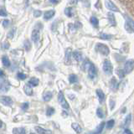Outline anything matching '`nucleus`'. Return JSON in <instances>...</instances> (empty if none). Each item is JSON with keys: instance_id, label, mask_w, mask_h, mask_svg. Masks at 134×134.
Returning <instances> with one entry per match:
<instances>
[{"instance_id": "nucleus-18", "label": "nucleus", "mask_w": 134, "mask_h": 134, "mask_svg": "<svg viewBox=\"0 0 134 134\" xmlns=\"http://www.w3.org/2000/svg\"><path fill=\"white\" fill-rule=\"evenodd\" d=\"M71 127H72V128L75 130V132L81 133V132H82V128H81V126H80L78 123H76V122L72 123V125H71Z\"/></svg>"}, {"instance_id": "nucleus-11", "label": "nucleus", "mask_w": 134, "mask_h": 134, "mask_svg": "<svg viewBox=\"0 0 134 134\" xmlns=\"http://www.w3.org/2000/svg\"><path fill=\"white\" fill-rule=\"evenodd\" d=\"M35 130L38 132V134H53V132L50 131V130L44 129L40 127H35Z\"/></svg>"}, {"instance_id": "nucleus-22", "label": "nucleus", "mask_w": 134, "mask_h": 134, "mask_svg": "<svg viewBox=\"0 0 134 134\" xmlns=\"http://www.w3.org/2000/svg\"><path fill=\"white\" fill-rule=\"evenodd\" d=\"M90 21H91V24L93 25L95 28H98L99 26V20L97 19V18H96V17H91L90 19Z\"/></svg>"}, {"instance_id": "nucleus-1", "label": "nucleus", "mask_w": 134, "mask_h": 134, "mask_svg": "<svg viewBox=\"0 0 134 134\" xmlns=\"http://www.w3.org/2000/svg\"><path fill=\"white\" fill-rule=\"evenodd\" d=\"M84 67L85 69L87 70L88 72V76L91 79H93L96 75V69L95 65L92 64V63L90 60H86L84 64Z\"/></svg>"}, {"instance_id": "nucleus-46", "label": "nucleus", "mask_w": 134, "mask_h": 134, "mask_svg": "<svg viewBox=\"0 0 134 134\" xmlns=\"http://www.w3.org/2000/svg\"><path fill=\"white\" fill-rule=\"evenodd\" d=\"M50 3H58V1H50Z\"/></svg>"}, {"instance_id": "nucleus-4", "label": "nucleus", "mask_w": 134, "mask_h": 134, "mask_svg": "<svg viewBox=\"0 0 134 134\" xmlns=\"http://www.w3.org/2000/svg\"><path fill=\"white\" fill-rule=\"evenodd\" d=\"M96 50H97L99 53L104 54V55H108L109 52H110L109 48L104 44H96Z\"/></svg>"}, {"instance_id": "nucleus-28", "label": "nucleus", "mask_w": 134, "mask_h": 134, "mask_svg": "<svg viewBox=\"0 0 134 134\" xmlns=\"http://www.w3.org/2000/svg\"><path fill=\"white\" fill-rule=\"evenodd\" d=\"M105 127V122H102L100 123L97 127H96V131H94L96 133H102V131H103V128Z\"/></svg>"}, {"instance_id": "nucleus-37", "label": "nucleus", "mask_w": 134, "mask_h": 134, "mask_svg": "<svg viewBox=\"0 0 134 134\" xmlns=\"http://www.w3.org/2000/svg\"><path fill=\"white\" fill-rule=\"evenodd\" d=\"M0 16H3V17L7 16V12L5 11L4 8H0Z\"/></svg>"}, {"instance_id": "nucleus-7", "label": "nucleus", "mask_w": 134, "mask_h": 134, "mask_svg": "<svg viewBox=\"0 0 134 134\" xmlns=\"http://www.w3.org/2000/svg\"><path fill=\"white\" fill-rule=\"evenodd\" d=\"M0 102L3 104L4 106L9 107L13 104V100L9 96H0Z\"/></svg>"}, {"instance_id": "nucleus-43", "label": "nucleus", "mask_w": 134, "mask_h": 134, "mask_svg": "<svg viewBox=\"0 0 134 134\" xmlns=\"http://www.w3.org/2000/svg\"><path fill=\"white\" fill-rule=\"evenodd\" d=\"M124 132H125V134H132V132L130 131L129 129H127V128H125L124 129Z\"/></svg>"}, {"instance_id": "nucleus-13", "label": "nucleus", "mask_w": 134, "mask_h": 134, "mask_svg": "<svg viewBox=\"0 0 134 134\" xmlns=\"http://www.w3.org/2000/svg\"><path fill=\"white\" fill-rule=\"evenodd\" d=\"M54 14H55V12L54 10H49V11H46L44 14V19L45 20L47 19H52L53 17L54 16Z\"/></svg>"}, {"instance_id": "nucleus-44", "label": "nucleus", "mask_w": 134, "mask_h": 134, "mask_svg": "<svg viewBox=\"0 0 134 134\" xmlns=\"http://www.w3.org/2000/svg\"><path fill=\"white\" fill-rule=\"evenodd\" d=\"M3 71L1 69H0V77L3 76Z\"/></svg>"}, {"instance_id": "nucleus-41", "label": "nucleus", "mask_w": 134, "mask_h": 134, "mask_svg": "<svg viewBox=\"0 0 134 134\" xmlns=\"http://www.w3.org/2000/svg\"><path fill=\"white\" fill-rule=\"evenodd\" d=\"M9 46H10V44H9V43H8V42H4L3 44V47L4 49H9Z\"/></svg>"}, {"instance_id": "nucleus-30", "label": "nucleus", "mask_w": 134, "mask_h": 134, "mask_svg": "<svg viewBox=\"0 0 134 134\" xmlns=\"http://www.w3.org/2000/svg\"><path fill=\"white\" fill-rule=\"evenodd\" d=\"M54 113V109L51 107H48L47 109H46V115L50 116H52Z\"/></svg>"}, {"instance_id": "nucleus-16", "label": "nucleus", "mask_w": 134, "mask_h": 134, "mask_svg": "<svg viewBox=\"0 0 134 134\" xmlns=\"http://www.w3.org/2000/svg\"><path fill=\"white\" fill-rule=\"evenodd\" d=\"M96 95H97L98 98H99V102L100 103L103 102L104 100H105V94H104V92L100 89H97V90H96Z\"/></svg>"}, {"instance_id": "nucleus-36", "label": "nucleus", "mask_w": 134, "mask_h": 134, "mask_svg": "<svg viewBox=\"0 0 134 134\" xmlns=\"http://www.w3.org/2000/svg\"><path fill=\"white\" fill-rule=\"evenodd\" d=\"M131 117H132V116L130 115V114L127 116V118H126V121H125V126L129 125L130 121H131Z\"/></svg>"}, {"instance_id": "nucleus-40", "label": "nucleus", "mask_w": 134, "mask_h": 134, "mask_svg": "<svg viewBox=\"0 0 134 134\" xmlns=\"http://www.w3.org/2000/svg\"><path fill=\"white\" fill-rule=\"evenodd\" d=\"M8 24H9V20H8V19H5V20H3V27H8Z\"/></svg>"}, {"instance_id": "nucleus-29", "label": "nucleus", "mask_w": 134, "mask_h": 134, "mask_svg": "<svg viewBox=\"0 0 134 134\" xmlns=\"http://www.w3.org/2000/svg\"><path fill=\"white\" fill-rule=\"evenodd\" d=\"M99 37L102 38V40H110L111 39V35H108V34H105V33H100Z\"/></svg>"}, {"instance_id": "nucleus-24", "label": "nucleus", "mask_w": 134, "mask_h": 134, "mask_svg": "<svg viewBox=\"0 0 134 134\" xmlns=\"http://www.w3.org/2000/svg\"><path fill=\"white\" fill-rule=\"evenodd\" d=\"M52 96H53V95H52V92L47 91V92H45V93L44 94V96H43V99H44V100H45V102H48V100H51Z\"/></svg>"}, {"instance_id": "nucleus-26", "label": "nucleus", "mask_w": 134, "mask_h": 134, "mask_svg": "<svg viewBox=\"0 0 134 134\" xmlns=\"http://www.w3.org/2000/svg\"><path fill=\"white\" fill-rule=\"evenodd\" d=\"M69 81L70 83H76L78 81V77H77V75H75L74 74L72 75H69Z\"/></svg>"}, {"instance_id": "nucleus-45", "label": "nucleus", "mask_w": 134, "mask_h": 134, "mask_svg": "<svg viewBox=\"0 0 134 134\" xmlns=\"http://www.w3.org/2000/svg\"><path fill=\"white\" fill-rule=\"evenodd\" d=\"M2 126H3V122H2V121L0 120V128L2 127Z\"/></svg>"}, {"instance_id": "nucleus-21", "label": "nucleus", "mask_w": 134, "mask_h": 134, "mask_svg": "<svg viewBox=\"0 0 134 134\" xmlns=\"http://www.w3.org/2000/svg\"><path fill=\"white\" fill-rule=\"evenodd\" d=\"M24 91L28 96H32L33 95V89L30 87V86L29 85H25L24 86Z\"/></svg>"}, {"instance_id": "nucleus-38", "label": "nucleus", "mask_w": 134, "mask_h": 134, "mask_svg": "<svg viewBox=\"0 0 134 134\" xmlns=\"http://www.w3.org/2000/svg\"><path fill=\"white\" fill-rule=\"evenodd\" d=\"M41 11L40 10H35V12H34V16L35 17V18H38V17H40L41 16Z\"/></svg>"}, {"instance_id": "nucleus-42", "label": "nucleus", "mask_w": 134, "mask_h": 134, "mask_svg": "<svg viewBox=\"0 0 134 134\" xmlns=\"http://www.w3.org/2000/svg\"><path fill=\"white\" fill-rule=\"evenodd\" d=\"M21 107H22V109L24 111H26L28 107H29V103H23L22 106H21Z\"/></svg>"}, {"instance_id": "nucleus-10", "label": "nucleus", "mask_w": 134, "mask_h": 134, "mask_svg": "<svg viewBox=\"0 0 134 134\" xmlns=\"http://www.w3.org/2000/svg\"><path fill=\"white\" fill-rule=\"evenodd\" d=\"M10 88V85L8 81H3L0 84V92L2 93H5Z\"/></svg>"}, {"instance_id": "nucleus-47", "label": "nucleus", "mask_w": 134, "mask_h": 134, "mask_svg": "<svg viewBox=\"0 0 134 134\" xmlns=\"http://www.w3.org/2000/svg\"><path fill=\"white\" fill-rule=\"evenodd\" d=\"M88 134H93V132H90V133H88Z\"/></svg>"}, {"instance_id": "nucleus-39", "label": "nucleus", "mask_w": 134, "mask_h": 134, "mask_svg": "<svg viewBox=\"0 0 134 134\" xmlns=\"http://www.w3.org/2000/svg\"><path fill=\"white\" fill-rule=\"evenodd\" d=\"M110 107H111V110H113L115 107V100H113L112 99H111L110 100Z\"/></svg>"}, {"instance_id": "nucleus-48", "label": "nucleus", "mask_w": 134, "mask_h": 134, "mask_svg": "<svg viewBox=\"0 0 134 134\" xmlns=\"http://www.w3.org/2000/svg\"><path fill=\"white\" fill-rule=\"evenodd\" d=\"M30 134H35V133H33V132H31V133H30Z\"/></svg>"}, {"instance_id": "nucleus-19", "label": "nucleus", "mask_w": 134, "mask_h": 134, "mask_svg": "<svg viewBox=\"0 0 134 134\" xmlns=\"http://www.w3.org/2000/svg\"><path fill=\"white\" fill-rule=\"evenodd\" d=\"M13 133L14 134H26V132H25V129L23 127H16L13 130Z\"/></svg>"}, {"instance_id": "nucleus-6", "label": "nucleus", "mask_w": 134, "mask_h": 134, "mask_svg": "<svg viewBox=\"0 0 134 134\" xmlns=\"http://www.w3.org/2000/svg\"><path fill=\"white\" fill-rule=\"evenodd\" d=\"M132 70H133V60H127L125 63V66H124V70H123L125 74L131 73Z\"/></svg>"}, {"instance_id": "nucleus-27", "label": "nucleus", "mask_w": 134, "mask_h": 134, "mask_svg": "<svg viewBox=\"0 0 134 134\" xmlns=\"http://www.w3.org/2000/svg\"><path fill=\"white\" fill-rule=\"evenodd\" d=\"M24 49H25L26 51H29L30 49H31V43H30V41L28 40H25L24 43Z\"/></svg>"}, {"instance_id": "nucleus-5", "label": "nucleus", "mask_w": 134, "mask_h": 134, "mask_svg": "<svg viewBox=\"0 0 134 134\" xmlns=\"http://www.w3.org/2000/svg\"><path fill=\"white\" fill-rule=\"evenodd\" d=\"M103 70L107 75L112 74L113 68H112V65H111V63L110 60H106L104 61V63H103Z\"/></svg>"}, {"instance_id": "nucleus-2", "label": "nucleus", "mask_w": 134, "mask_h": 134, "mask_svg": "<svg viewBox=\"0 0 134 134\" xmlns=\"http://www.w3.org/2000/svg\"><path fill=\"white\" fill-rule=\"evenodd\" d=\"M126 18V23H125V29L128 33H133V29H134V23L132 19L130 18L127 15H124Z\"/></svg>"}, {"instance_id": "nucleus-14", "label": "nucleus", "mask_w": 134, "mask_h": 134, "mask_svg": "<svg viewBox=\"0 0 134 134\" xmlns=\"http://www.w3.org/2000/svg\"><path fill=\"white\" fill-rule=\"evenodd\" d=\"M110 86L113 91H116L118 88V82H117L115 77L111 78V80L110 81Z\"/></svg>"}, {"instance_id": "nucleus-35", "label": "nucleus", "mask_w": 134, "mask_h": 134, "mask_svg": "<svg viewBox=\"0 0 134 134\" xmlns=\"http://www.w3.org/2000/svg\"><path fill=\"white\" fill-rule=\"evenodd\" d=\"M18 78L19 80H25L26 79V75L24 74V73H18Z\"/></svg>"}, {"instance_id": "nucleus-12", "label": "nucleus", "mask_w": 134, "mask_h": 134, "mask_svg": "<svg viewBox=\"0 0 134 134\" xmlns=\"http://www.w3.org/2000/svg\"><path fill=\"white\" fill-rule=\"evenodd\" d=\"M107 18H108V20H109V23H110V24L111 25V26H115V25L116 24L115 16L111 12H109L107 14Z\"/></svg>"}, {"instance_id": "nucleus-17", "label": "nucleus", "mask_w": 134, "mask_h": 134, "mask_svg": "<svg viewBox=\"0 0 134 134\" xmlns=\"http://www.w3.org/2000/svg\"><path fill=\"white\" fill-rule=\"evenodd\" d=\"M65 14L66 16L68 17H72L74 14H75V10L73 8L71 7H69V8H66L65 9Z\"/></svg>"}, {"instance_id": "nucleus-3", "label": "nucleus", "mask_w": 134, "mask_h": 134, "mask_svg": "<svg viewBox=\"0 0 134 134\" xmlns=\"http://www.w3.org/2000/svg\"><path fill=\"white\" fill-rule=\"evenodd\" d=\"M58 102L64 109H69L70 106H69L68 102H66V100L65 98V96H64V94H63L62 91H60L58 94Z\"/></svg>"}, {"instance_id": "nucleus-23", "label": "nucleus", "mask_w": 134, "mask_h": 134, "mask_svg": "<svg viewBox=\"0 0 134 134\" xmlns=\"http://www.w3.org/2000/svg\"><path fill=\"white\" fill-rule=\"evenodd\" d=\"M2 63H3V66H5V67H9L10 66V60L7 56H3Z\"/></svg>"}, {"instance_id": "nucleus-34", "label": "nucleus", "mask_w": 134, "mask_h": 134, "mask_svg": "<svg viewBox=\"0 0 134 134\" xmlns=\"http://www.w3.org/2000/svg\"><path fill=\"white\" fill-rule=\"evenodd\" d=\"M15 30L16 29H12L11 30L8 32V39H12L13 37H14V33H15Z\"/></svg>"}, {"instance_id": "nucleus-15", "label": "nucleus", "mask_w": 134, "mask_h": 134, "mask_svg": "<svg viewBox=\"0 0 134 134\" xmlns=\"http://www.w3.org/2000/svg\"><path fill=\"white\" fill-rule=\"evenodd\" d=\"M73 55L74 59L76 61L80 62V61H81L82 60V59H83V56H82V54L81 52H79V51H74L72 54H71Z\"/></svg>"}, {"instance_id": "nucleus-8", "label": "nucleus", "mask_w": 134, "mask_h": 134, "mask_svg": "<svg viewBox=\"0 0 134 134\" xmlns=\"http://www.w3.org/2000/svg\"><path fill=\"white\" fill-rule=\"evenodd\" d=\"M105 4H106V7L108 8V9H110L111 11H114V12H119V9L118 8H117L114 3H113L111 1H105Z\"/></svg>"}, {"instance_id": "nucleus-33", "label": "nucleus", "mask_w": 134, "mask_h": 134, "mask_svg": "<svg viewBox=\"0 0 134 134\" xmlns=\"http://www.w3.org/2000/svg\"><path fill=\"white\" fill-rule=\"evenodd\" d=\"M96 114H97V116L100 117V118H103V117H104V113H103L102 110L100 108L97 109V111H96Z\"/></svg>"}, {"instance_id": "nucleus-9", "label": "nucleus", "mask_w": 134, "mask_h": 134, "mask_svg": "<svg viewBox=\"0 0 134 134\" xmlns=\"http://www.w3.org/2000/svg\"><path fill=\"white\" fill-rule=\"evenodd\" d=\"M40 30L39 29H34L31 35V39L34 41V43H38L40 40Z\"/></svg>"}, {"instance_id": "nucleus-20", "label": "nucleus", "mask_w": 134, "mask_h": 134, "mask_svg": "<svg viewBox=\"0 0 134 134\" xmlns=\"http://www.w3.org/2000/svg\"><path fill=\"white\" fill-rule=\"evenodd\" d=\"M70 56H71V50L70 49H67L66 50V53H65V64H70Z\"/></svg>"}, {"instance_id": "nucleus-25", "label": "nucleus", "mask_w": 134, "mask_h": 134, "mask_svg": "<svg viewBox=\"0 0 134 134\" xmlns=\"http://www.w3.org/2000/svg\"><path fill=\"white\" fill-rule=\"evenodd\" d=\"M39 82H40L39 80H38L37 78H35V77L31 78L30 80H29V85L32 86H37L38 85H39Z\"/></svg>"}, {"instance_id": "nucleus-32", "label": "nucleus", "mask_w": 134, "mask_h": 134, "mask_svg": "<svg viewBox=\"0 0 134 134\" xmlns=\"http://www.w3.org/2000/svg\"><path fill=\"white\" fill-rule=\"evenodd\" d=\"M116 73H117V75H118V76H119V78H123L124 76H125V72H124V70H121V69H119V70H116Z\"/></svg>"}, {"instance_id": "nucleus-31", "label": "nucleus", "mask_w": 134, "mask_h": 134, "mask_svg": "<svg viewBox=\"0 0 134 134\" xmlns=\"http://www.w3.org/2000/svg\"><path fill=\"white\" fill-rule=\"evenodd\" d=\"M114 124H115V120H113V119L109 120L107 122V128H108V129L112 128L113 126H114Z\"/></svg>"}]
</instances>
